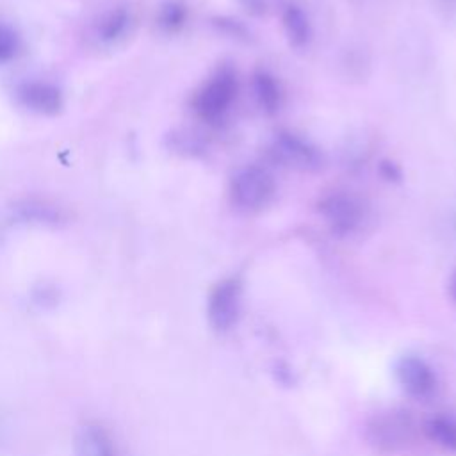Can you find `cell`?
I'll list each match as a JSON object with an SVG mask.
<instances>
[{"label":"cell","instance_id":"6da1fadb","mask_svg":"<svg viewBox=\"0 0 456 456\" xmlns=\"http://www.w3.org/2000/svg\"><path fill=\"white\" fill-rule=\"evenodd\" d=\"M422 428L413 415L401 408L374 413L363 428L367 444L381 454H395L408 449Z\"/></svg>","mask_w":456,"mask_h":456},{"label":"cell","instance_id":"7a4b0ae2","mask_svg":"<svg viewBox=\"0 0 456 456\" xmlns=\"http://www.w3.org/2000/svg\"><path fill=\"white\" fill-rule=\"evenodd\" d=\"M242 285L237 278L217 281L207 299V319L216 333H228L239 321Z\"/></svg>","mask_w":456,"mask_h":456},{"label":"cell","instance_id":"3957f363","mask_svg":"<svg viewBox=\"0 0 456 456\" xmlns=\"http://www.w3.org/2000/svg\"><path fill=\"white\" fill-rule=\"evenodd\" d=\"M273 194V175L260 166H248L240 169L232 180V200L244 210H258L265 207Z\"/></svg>","mask_w":456,"mask_h":456},{"label":"cell","instance_id":"277c9868","mask_svg":"<svg viewBox=\"0 0 456 456\" xmlns=\"http://www.w3.org/2000/svg\"><path fill=\"white\" fill-rule=\"evenodd\" d=\"M237 94V82L232 73L221 71L212 77L194 96L192 107L196 114L208 123L221 119Z\"/></svg>","mask_w":456,"mask_h":456},{"label":"cell","instance_id":"5b68a950","mask_svg":"<svg viewBox=\"0 0 456 456\" xmlns=\"http://www.w3.org/2000/svg\"><path fill=\"white\" fill-rule=\"evenodd\" d=\"M321 216L326 219L330 230L338 235H353L365 219L363 203L353 194L335 192L326 196L319 205Z\"/></svg>","mask_w":456,"mask_h":456},{"label":"cell","instance_id":"8992f818","mask_svg":"<svg viewBox=\"0 0 456 456\" xmlns=\"http://www.w3.org/2000/svg\"><path fill=\"white\" fill-rule=\"evenodd\" d=\"M395 378L404 390L413 399L426 401L438 388V378L433 367L417 354H404L395 363Z\"/></svg>","mask_w":456,"mask_h":456},{"label":"cell","instance_id":"52a82bcc","mask_svg":"<svg viewBox=\"0 0 456 456\" xmlns=\"http://www.w3.org/2000/svg\"><path fill=\"white\" fill-rule=\"evenodd\" d=\"M271 157L281 166L299 169V171H314L321 167V153L308 141L299 135L281 132L274 137L271 144Z\"/></svg>","mask_w":456,"mask_h":456},{"label":"cell","instance_id":"ba28073f","mask_svg":"<svg viewBox=\"0 0 456 456\" xmlns=\"http://www.w3.org/2000/svg\"><path fill=\"white\" fill-rule=\"evenodd\" d=\"M18 102L37 114L53 116L62 109V93L50 82H25L18 87Z\"/></svg>","mask_w":456,"mask_h":456},{"label":"cell","instance_id":"9c48e42d","mask_svg":"<svg viewBox=\"0 0 456 456\" xmlns=\"http://www.w3.org/2000/svg\"><path fill=\"white\" fill-rule=\"evenodd\" d=\"M75 456H116L110 433L98 422H86L75 436Z\"/></svg>","mask_w":456,"mask_h":456},{"label":"cell","instance_id":"30bf717a","mask_svg":"<svg viewBox=\"0 0 456 456\" xmlns=\"http://www.w3.org/2000/svg\"><path fill=\"white\" fill-rule=\"evenodd\" d=\"M424 436L447 452L456 454V415L436 413L422 424Z\"/></svg>","mask_w":456,"mask_h":456},{"label":"cell","instance_id":"8fae6325","mask_svg":"<svg viewBox=\"0 0 456 456\" xmlns=\"http://www.w3.org/2000/svg\"><path fill=\"white\" fill-rule=\"evenodd\" d=\"M130 25H132V16L126 9L123 7L110 9L103 16H100L94 27V36L100 43L112 45L128 34Z\"/></svg>","mask_w":456,"mask_h":456},{"label":"cell","instance_id":"7c38bea8","mask_svg":"<svg viewBox=\"0 0 456 456\" xmlns=\"http://www.w3.org/2000/svg\"><path fill=\"white\" fill-rule=\"evenodd\" d=\"M253 78H255L253 80L255 98H256L258 105L262 107V110H265L267 114L276 112L281 103V93H280L276 80L265 71H256Z\"/></svg>","mask_w":456,"mask_h":456},{"label":"cell","instance_id":"4fadbf2b","mask_svg":"<svg viewBox=\"0 0 456 456\" xmlns=\"http://www.w3.org/2000/svg\"><path fill=\"white\" fill-rule=\"evenodd\" d=\"M283 27H285V32L294 46L306 45L312 36L310 21H308L306 14L301 11V7H297V5H289L283 11Z\"/></svg>","mask_w":456,"mask_h":456},{"label":"cell","instance_id":"5bb4252c","mask_svg":"<svg viewBox=\"0 0 456 456\" xmlns=\"http://www.w3.org/2000/svg\"><path fill=\"white\" fill-rule=\"evenodd\" d=\"M18 214L25 221L43 223V224H48V223L57 224L62 219V212L57 207L48 205L45 201H34V200H28L23 205H20Z\"/></svg>","mask_w":456,"mask_h":456},{"label":"cell","instance_id":"9a60e30c","mask_svg":"<svg viewBox=\"0 0 456 456\" xmlns=\"http://www.w3.org/2000/svg\"><path fill=\"white\" fill-rule=\"evenodd\" d=\"M183 21H185V9L182 4L167 2L166 5H162L159 14V23L164 30L175 32L183 25Z\"/></svg>","mask_w":456,"mask_h":456},{"label":"cell","instance_id":"2e32d148","mask_svg":"<svg viewBox=\"0 0 456 456\" xmlns=\"http://www.w3.org/2000/svg\"><path fill=\"white\" fill-rule=\"evenodd\" d=\"M18 52H20L18 34L11 27L0 23V64L12 61L18 55Z\"/></svg>","mask_w":456,"mask_h":456},{"label":"cell","instance_id":"e0dca14e","mask_svg":"<svg viewBox=\"0 0 456 456\" xmlns=\"http://www.w3.org/2000/svg\"><path fill=\"white\" fill-rule=\"evenodd\" d=\"M451 294H452V297H454V301H456V273H454L452 278H451Z\"/></svg>","mask_w":456,"mask_h":456}]
</instances>
